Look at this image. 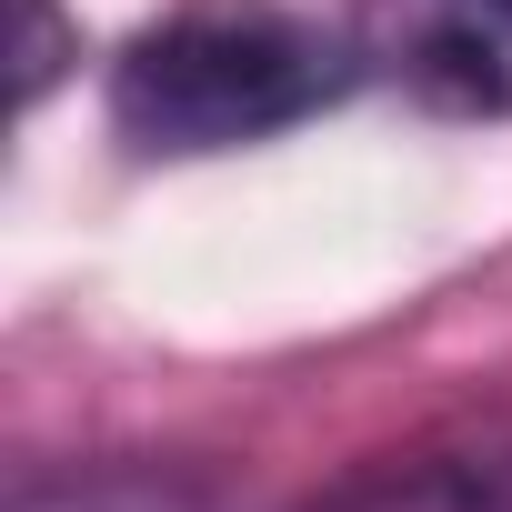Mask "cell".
Instances as JSON below:
<instances>
[{"instance_id":"1","label":"cell","mask_w":512,"mask_h":512,"mask_svg":"<svg viewBox=\"0 0 512 512\" xmlns=\"http://www.w3.org/2000/svg\"><path fill=\"white\" fill-rule=\"evenodd\" d=\"M352 91V51L272 0H211L141 31L111 71V121L141 151H231Z\"/></svg>"},{"instance_id":"2","label":"cell","mask_w":512,"mask_h":512,"mask_svg":"<svg viewBox=\"0 0 512 512\" xmlns=\"http://www.w3.org/2000/svg\"><path fill=\"white\" fill-rule=\"evenodd\" d=\"M382 51L452 121H502L512 111V0H392Z\"/></svg>"},{"instance_id":"3","label":"cell","mask_w":512,"mask_h":512,"mask_svg":"<svg viewBox=\"0 0 512 512\" xmlns=\"http://www.w3.org/2000/svg\"><path fill=\"white\" fill-rule=\"evenodd\" d=\"M312 512H512V452H402V462H372L352 472L342 492H322Z\"/></svg>"},{"instance_id":"4","label":"cell","mask_w":512,"mask_h":512,"mask_svg":"<svg viewBox=\"0 0 512 512\" xmlns=\"http://www.w3.org/2000/svg\"><path fill=\"white\" fill-rule=\"evenodd\" d=\"M11 512H211V502L171 472H71V482L21 492Z\"/></svg>"},{"instance_id":"5","label":"cell","mask_w":512,"mask_h":512,"mask_svg":"<svg viewBox=\"0 0 512 512\" xmlns=\"http://www.w3.org/2000/svg\"><path fill=\"white\" fill-rule=\"evenodd\" d=\"M61 71V21H51V0H21V101H41Z\"/></svg>"}]
</instances>
